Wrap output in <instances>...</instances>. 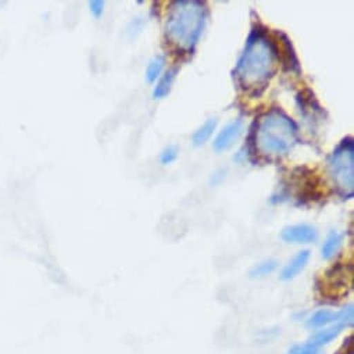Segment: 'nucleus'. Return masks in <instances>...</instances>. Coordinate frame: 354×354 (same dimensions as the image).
<instances>
[{
  "mask_svg": "<svg viewBox=\"0 0 354 354\" xmlns=\"http://www.w3.org/2000/svg\"><path fill=\"white\" fill-rule=\"evenodd\" d=\"M278 49L274 42L261 31H253L235 67L238 84L252 93L264 91L277 71Z\"/></svg>",
  "mask_w": 354,
  "mask_h": 354,
  "instance_id": "obj_1",
  "label": "nucleus"
},
{
  "mask_svg": "<svg viewBox=\"0 0 354 354\" xmlns=\"http://www.w3.org/2000/svg\"><path fill=\"white\" fill-rule=\"evenodd\" d=\"M207 17V8L199 0L174 2L165 21V37L175 48L192 52L205 31Z\"/></svg>",
  "mask_w": 354,
  "mask_h": 354,
  "instance_id": "obj_2",
  "label": "nucleus"
},
{
  "mask_svg": "<svg viewBox=\"0 0 354 354\" xmlns=\"http://www.w3.org/2000/svg\"><path fill=\"white\" fill-rule=\"evenodd\" d=\"M297 138L296 122L281 109H272L260 117L254 142L260 154L281 157L293 149Z\"/></svg>",
  "mask_w": 354,
  "mask_h": 354,
  "instance_id": "obj_3",
  "label": "nucleus"
},
{
  "mask_svg": "<svg viewBox=\"0 0 354 354\" xmlns=\"http://www.w3.org/2000/svg\"><path fill=\"white\" fill-rule=\"evenodd\" d=\"M329 175L336 188L351 195L354 188V143L351 138L343 139L328 161Z\"/></svg>",
  "mask_w": 354,
  "mask_h": 354,
  "instance_id": "obj_4",
  "label": "nucleus"
},
{
  "mask_svg": "<svg viewBox=\"0 0 354 354\" xmlns=\"http://www.w3.org/2000/svg\"><path fill=\"white\" fill-rule=\"evenodd\" d=\"M243 132V120L242 118H235L230 121L224 128L217 133L216 139L213 140V149L217 153L225 151L231 149L242 136Z\"/></svg>",
  "mask_w": 354,
  "mask_h": 354,
  "instance_id": "obj_5",
  "label": "nucleus"
},
{
  "mask_svg": "<svg viewBox=\"0 0 354 354\" xmlns=\"http://www.w3.org/2000/svg\"><path fill=\"white\" fill-rule=\"evenodd\" d=\"M281 239L289 245H307L318 239V231L310 224H295L282 230Z\"/></svg>",
  "mask_w": 354,
  "mask_h": 354,
  "instance_id": "obj_6",
  "label": "nucleus"
},
{
  "mask_svg": "<svg viewBox=\"0 0 354 354\" xmlns=\"http://www.w3.org/2000/svg\"><path fill=\"white\" fill-rule=\"evenodd\" d=\"M310 259H311V252H310L308 249H304V250L297 252V253L285 264V267L282 268V271H281V274H279L281 281L289 282V281L297 278V277L306 270V267L308 266Z\"/></svg>",
  "mask_w": 354,
  "mask_h": 354,
  "instance_id": "obj_7",
  "label": "nucleus"
},
{
  "mask_svg": "<svg viewBox=\"0 0 354 354\" xmlns=\"http://www.w3.org/2000/svg\"><path fill=\"white\" fill-rule=\"evenodd\" d=\"M343 329H346V328L339 325V324H333V325L325 326L322 329H317V330L313 332V335L310 336V339L307 342H310L311 344L322 348L324 346L330 344L343 332Z\"/></svg>",
  "mask_w": 354,
  "mask_h": 354,
  "instance_id": "obj_8",
  "label": "nucleus"
},
{
  "mask_svg": "<svg viewBox=\"0 0 354 354\" xmlns=\"http://www.w3.org/2000/svg\"><path fill=\"white\" fill-rule=\"evenodd\" d=\"M333 324H336V311H333L330 308L317 310L314 314H311L306 319V326L313 330L322 329V328L333 325Z\"/></svg>",
  "mask_w": 354,
  "mask_h": 354,
  "instance_id": "obj_9",
  "label": "nucleus"
},
{
  "mask_svg": "<svg viewBox=\"0 0 354 354\" xmlns=\"http://www.w3.org/2000/svg\"><path fill=\"white\" fill-rule=\"evenodd\" d=\"M344 235L337 231H330L321 248V256L324 260H332L342 249Z\"/></svg>",
  "mask_w": 354,
  "mask_h": 354,
  "instance_id": "obj_10",
  "label": "nucleus"
},
{
  "mask_svg": "<svg viewBox=\"0 0 354 354\" xmlns=\"http://www.w3.org/2000/svg\"><path fill=\"white\" fill-rule=\"evenodd\" d=\"M176 74H178V70L176 68H169L164 74H161L158 81H156V86L153 89L154 99H164L171 92Z\"/></svg>",
  "mask_w": 354,
  "mask_h": 354,
  "instance_id": "obj_11",
  "label": "nucleus"
},
{
  "mask_svg": "<svg viewBox=\"0 0 354 354\" xmlns=\"http://www.w3.org/2000/svg\"><path fill=\"white\" fill-rule=\"evenodd\" d=\"M216 129H217V120H216V118H209V120H206V121L195 131V133H194V136H192L194 145H195L196 147L206 145V143L212 139V136L214 135Z\"/></svg>",
  "mask_w": 354,
  "mask_h": 354,
  "instance_id": "obj_12",
  "label": "nucleus"
},
{
  "mask_svg": "<svg viewBox=\"0 0 354 354\" xmlns=\"http://www.w3.org/2000/svg\"><path fill=\"white\" fill-rule=\"evenodd\" d=\"M278 268V261L275 259H268L264 260L259 264H256L250 271H249V277L252 279H264L270 275H272Z\"/></svg>",
  "mask_w": 354,
  "mask_h": 354,
  "instance_id": "obj_13",
  "label": "nucleus"
},
{
  "mask_svg": "<svg viewBox=\"0 0 354 354\" xmlns=\"http://www.w3.org/2000/svg\"><path fill=\"white\" fill-rule=\"evenodd\" d=\"M164 66H165V59H164V56H161V55L154 56V57L149 62V64H147V67H146V71H145V78H146V81H147L149 84L156 82V81L161 77V74H162V71H164Z\"/></svg>",
  "mask_w": 354,
  "mask_h": 354,
  "instance_id": "obj_14",
  "label": "nucleus"
},
{
  "mask_svg": "<svg viewBox=\"0 0 354 354\" xmlns=\"http://www.w3.org/2000/svg\"><path fill=\"white\" fill-rule=\"evenodd\" d=\"M286 354H324V350L311 344L310 342H304L289 347Z\"/></svg>",
  "mask_w": 354,
  "mask_h": 354,
  "instance_id": "obj_15",
  "label": "nucleus"
},
{
  "mask_svg": "<svg viewBox=\"0 0 354 354\" xmlns=\"http://www.w3.org/2000/svg\"><path fill=\"white\" fill-rule=\"evenodd\" d=\"M353 318H354L353 304H347L346 307L336 311V324H339L344 328H348L353 325Z\"/></svg>",
  "mask_w": 354,
  "mask_h": 354,
  "instance_id": "obj_16",
  "label": "nucleus"
},
{
  "mask_svg": "<svg viewBox=\"0 0 354 354\" xmlns=\"http://www.w3.org/2000/svg\"><path fill=\"white\" fill-rule=\"evenodd\" d=\"M178 156H180V149H178V146L169 145V146L164 147L162 151L160 153V162H161L162 165H169V164H172V162L176 161V158H178Z\"/></svg>",
  "mask_w": 354,
  "mask_h": 354,
  "instance_id": "obj_17",
  "label": "nucleus"
},
{
  "mask_svg": "<svg viewBox=\"0 0 354 354\" xmlns=\"http://www.w3.org/2000/svg\"><path fill=\"white\" fill-rule=\"evenodd\" d=\"M89 6V12L91 15L95 17V19H100L104 13V6L106 3L103 2V0H91V2L88 3Z\"/></svg>",
  "mask_w": 354,
  "mask_h": 354,
  "instance_id": "obj_18",
  "label": "nucleus"
},
{
  "mask_svg": "<svg viewBox=\"0 0 354 354\" xmlns=\"http://www.w3.org/2000/svg\"><path fill=\"white\" fill-rule=\"evenodd\" d=\"M336 354H354V342H353V335H348L342 346L339 347V350L336 351Z\"/></svg>",
  "mask_w": 354,
  "mask_h": 354,
  "instance_id": "obj_19",
  "label": "nucleus"
}]
</instances>
